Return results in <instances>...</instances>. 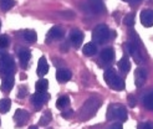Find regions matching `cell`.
<instances>
[{
	"label": "cell",
	"instance_id": "obj_33",
	"mask_svg": "<svg viewBox=\"0 0 153 129\" xmlns=\"http://www.w3.org/2000/svg\"><path fill=\"white\" fill-rule=\"evenodd\" d=\"M62 14V18H67V19H74V13L72 11H65V13H61Z\"/></svg>",
	"mask_w": 153,
	"mask_h": 129
},
{
	"label": "cell",
	"instance_id": "obj_12",
	"mask_svg": "<svg viewBox=\"0 0 153 129\" xmlns=\"http://www.w3.org/2000/svg\"><path fill=\"white\" fill-rule=\"evenodd\" d=\"M114 58V51L112 47H106L101 51V55H100V60L101 62H105V63H110L113 61Z\"/></svg>",
	"mask_w": 153,
	"mask_h": 129
},
{
	"label": "cell",
	"instance_id": "obj_22",
	"mask_svg": "<svg viewBox=\"0 0 153 129\" xmlns=\"http://www.w3.org/2000/svg\"><path fill=\"white\" fill-rule=\"evenodd\" d=\"M35 88H36V92H46L48 88H49V81L44 80V78L39 80L36 82Z\"/></svg>",
	"mask_w": 153,
	"mask_h": 129
},
{
	"label": "cell",
	"instance_id": "obj_20",
	"mask_svg": "<svg viewBox=\"0 0 153 129\" xmlns=\"http://www.w3.org/2000/svg\"><path fill=\"white\" fill-rule=\"evenodd\" d=\"M68 105H70V98H68L67 96L60 97L56 101V108L60 109V111H64V109L68 108Z\"/></svg>",
	"mask_w": 153,
	"mask_h": 129
},
{
	"label": "cell",
	"instance_id": "obj_40",
	"mask_svg": "<svg viewBox=\"0 0 153 129\" xmlns=\"http://www.w3.org/2000/svg\"><path fill=\"white\" fill-rule=\"evenodd\" d=\"M49 129H52V128H49Z\"/></svg>",
	"mask_w": 153,
	"mask_h": 129
},
{
	"label": "cell",
	"instance_id": "obj_21",
	"mask_svg": "<svg viewBox=\"0 0 153 129\" xmlns=\"http://www.w3.org/2000/svg\"><path fill=\"white\" fill-rule=\"evenodd\" d=\"M22 39L27 42H35L37 39L36 31H34V30H24L22 31Z\"/></svg>",
	"mask_w": 153,
	"mask_h": 129
},
{
	"label": "cell",
	"instance_id": "obj_2",
	"mask_svg": "<svg viewBox=\"0 0 153 129\" xmlns=\"http://www.w3.org/2000/svg\"><path fill=\"white\" fill-rule=\"evenodd\" d=\"M107 120H117V122H126L127 120V109L125 105L118 103H111L106 113Z\"/></svg>",
	"mask_w": 153,
	"mask_h": 129
},
{
	"label": "cell",
	"instance_id": "obj_14",
	"mask_svg": "<svg viewBox=\"0 0 153 129\" xmlns=\"http://www.w3.org/2000/svg\"><path fill=\"white\" fill-rule=\"evenodd\" d=\"M71 72L66 70V68H60V70H57L56 72V80L60 82V83H65L67 81L71 80Z\"/></svg>",
	"mask_w": 153,
	"mask_h": 129
},
{
	"label": "cell",
	"instance_id": "obj_19",
	"mask_svg": "<svg viewBox=\"0 0 153 129\" xmlns=\"http://www.w3.org/2000/svg\"><path fill=\"white\" fill-rule=\"evenodd\" d=\"M82 51H83V54H85L86 56H88V57L94 56V55L97 54V46L94 42H88V43H86L85 46H83Z\"/></svg>",
	"mask_w": 153,
	"mask_h": 129
},
{
	"label": "cell",
	"instance_id": "obj_9",
	"mask_svg": "<svg viewBox=\"0 0 153 129\" xmlns=\"http://www.w3.org/2000/svg\"><path fill=\"white\" fill-rule=\"evenodd\" d=\"M82 41H83V34L82 31L77 29H74L72 31L70 32V42L72 43V46L79 49L81 45H82Z\"/></svg>",
	"mask_w": 153,
	"mask_h": 129
},
{
	"label": "cell",
	"instance_id": "obj_1",
	"mask_svg": "<svg viewBox=\"0 0 153 129\" xmlns=\"http://www.w3.org/2000/svg\"><path fill=\"white\" fill-rule=\"evenodd\" d=\"M101 100L98 97H91L88 98V100L83 103V105L81 107L80 112H79V117L81 120H88L91 119L95 114H96V112L100 109L101 107Z\"/></svg>",
	"mask_w": 153,
	"mask_h": 129
},
{
	"label": "cell",
	"instance_id": "obj_24",
	"mask_svg": "<svg viewBox=\"0 0 153 129\" xmlns=\"http://www.w3.org/2000/svg\"><path fill=\"white\" fill-rule=\"evenodd\" d=\"M11 107V101L9 98H3L0 100V113H7Z\"/></svg>",
	"mask_w": 153,
	"mask_h": 129
},
{
	"label": "cell",
	"instance_id": "obj_34",
	"mask_svg": "<svg viewBox=\"0 0 153 129\" xmlns=\"http://www.w3.org/2000/svg\"><path fill=\"white\" fill-rule=\"evenodd\" d=\"M60 50H61V52H67V51H68V43H67V42L61 43Z\"/></svg>",
	"mask_w": 153,
	"mask_h": 129
},
{
	"label": "cell",
	"instance_id": "obj_5",
	"mask_svg": "<svg viewBox=\"0 0 153 129\" xmlns=\"http://www.w3.org/2000/svg\"><path fill=\"white\" fill-rule=\"evenodd\" d=\"M15 71V62L10 55L3 54L0 56V77H6V76L14 74Z\"/></svg>",
	"mask_w": 153,
	"mask_h": 129
},
{
	"label": "cell",
	"instance_id": "obj_7",
	"mask_svg": "<svg viewBox=\"0 0 153 129\" xmlns=\"http://www.w3.org/2000/svg\"><path fill=\"white\" fill-rule=\"evenodd\" d=\"M65 36V31L60 26H52L49 32L46 34V37H45V42L46 43H51L53 41H59Z\"/></svg>",
	"mask_w": 153,
	"mask_h": 129
},
{
	"label": "cell",
	"instance_id": "obj_6",
	"mask_svg": "<svg viewBox=\"0 0 153 129\" xmlns=\"http://www.w3.org/2000/svg\"><path fill=\"white\" fill-rule=\"evenodd\" d=\"M50 100V96L48 92H35L31 96V103L36 111L42 108V105Z\"/></svg>",
	"mask_w": 153,
	"mask_h": 129
},
{
	"label": "cell",
	"instance_id": "obj_25",
	"mask_svg": "<svg viewBox=\"0 0 153 129\" xmlns=\"http://www.w3.org/2000/svg\"><path fill=\"white\" fill-rule=\"evenodd\" d=\"M51 119H52L51 112H50V111H46V112H45L44 114L41 116V118H40V120H39V125H41V127L48 125V124L51 122Z\"/></svg>",
	"mask_w": 153,
	"mask_h": 129
},
{
	"label": "cell",
	"instance_id": "obj_13",
	"mask_svg": "<svg viewBox=\"0 0 153 129\" xmlns=\"http://www.w3.org/2000/svg\"><path fill=\"white\" fill-rule=\"evenodd\" d=\"M49 71V65H48V61H46V57H40L39 58V62H37V76H45Z\"/></svg>",
	"mask_w": 153,
	"mask_h": 129
},
{
	"label": "cell",
	"instance_id": "obj_23",
	"mask_svg": "<svg viewBox=\"0 0 153 129\" xmlns=\"http://www.w3.org/2000/svg\"><path fill=\"white\" fill-rule=\"evenodd\" d=\"M142 102H143V105L147 109L153 111V92H149V93H147L146 96H144Z\"/></svg>",
	"mask_w": 153,
	"mask_h": 129
},
{
	"label": "cell",
	"instance_id": "obj_37",
	"mask_svg": "<svg viewBox=\"0 0 153 129\" xmlns=\"http://www.w3.org/2000/svg\"><path fill=\"white\" fill-rule=\"evenodd\" d=\"M29 129H37V127H35V125H31V127H29Z\"/></svg>",
	"mask_w": 153,
	"mask_h": 129
},
{
	"label": "cell",
	"instance_id": "obj_4",
	"mask_svg": "<svg viewBox=\"0 0 153 129\" xmlns=\"http://www.w3.org/2000/svg\"><path fill=\"white\" fill-rule=\"evenodd\" d=\"M110 39H111V30L106 24H100L92 30V40L97 45H103Z\"/></svg>",
	"mask_w": 153,
	"mask_h": 129
},
{
	"label": "cell",
	"instance_id": "obj_18",
	"mask_svg": "<svg viewBox=\"0 0 153 129\" xmlns=\"http://www.w3.org/2000/svg\"><path fill=\"white\" fill-rule=\"evenodd\" d=\"M88 5L95 13H101L105 10V5L102 0H88Z\"/></svg>",
	"mask_w": 153,
	"mask_h": 129
},
{
	"label": "cell",
	"instance_id": "obj_11",
	"mask_svg": "<svg viewBox=\"0 0 153 129\" xmlns=\"http://www.w3.org/2000/svg\"><path fill=\"white\" fill-rule=\"evenodd\" d=\"M27 119H29V113L26 111L16 109V112H15V114H14V120H15V123H16L18 127L24 125L27 122Z\"/></svg>",
	"mask_w": 153,
	"mask_h": 129
},
{
	"label": "cell",
	"instance_id": "obj_27",
	"mask_svg": "<svg viewBox=\"0 0 153 129\" xmlns=\"http://www.w3.org/2000/svg\"><path fill=\"white\" fill-rule=\"evenodd\" d=\"M123 24L128 27H132L134 25V15L133 14H127L123 18Z\"/></svg>",
	"mask_w": 153,
	"mask_h": 129
},
{
	"label": "cell",
	"instance_id": "obj_35",
	"mask_svg": "<svg viewBox=\"0 0 153 129\" xmlns=\"http://www.w3.org/2000/svg\"><path fill=\"white\" fill-rule=\"evenodd\" d=\"M108 129H123V127H122V124H121V123H116V124L111 125Z\"/></svg>",
	"mask_w": 153,
	"mask_h": 129
},
{
	"label": "cell",
	"instance_id": "obj_39",
	"mask_svg": "<svg viewBox=\"0 0 153 129\" xmlns=\"http://www.w3.org/2000/svg\"><path fill=\"white\" fill-rule=\"evenodd\" d=\"M122 1H128V0H122Z\"/></svg>",
	"mask_w": 153,
	"mask_h": 129
},
{
	"label": "cell",
	"instance_id": "obj_3",
	"mask_svg": "<svg viewBox=\"0 0 153 129\" xmlns=\"http://www.w3.org/2000/svg\"><path fill=\"white\" fill-rule=\"evenodd\" d=\"M103 78H105L107 85L110 86V88H112L113 91H122L125 88V81L120 77V76L117 74V72H116V70L112 68V67L107 68V70L105 71Z\"/></svg>",
	"mask_w": 153,
	"mask_h": 129
},
{
	"label": "cell",
	"instance_id": "obj_15",
	"mask_svg": "<svg viewBox=\"0 0 153 129\" xmlns=\"http://www.w3.org/2000/svg\"><path fill=\"white\" fill-rule=\"evenodd\" d=\"M18 56H19V61H20L21 66L25 68L27 66L29 61H30V58H31V52H30L29 50H26V49H22V50L19 51Z\"/></svg>",
	"mask_w": 153,
	"mask_h": 129
},
{
	"label": "cell",
	"instance_id": "obj_26",
	"mask_svg": "<svg viewBox=\"0 0 153 129\" xmlns=\"http://www.w3.org/2000/svg\"><path fill=\"white\" fill-rule=\"evenodd\" d=\"M14 5H15L14 0H0V10H3V11L10 10Z\"/></svg>",
	"mask_w": 153,
	"mask_h": 129
},
{
	"label": "cell",
	"instance_id": "obj_10",
	"mask_svg": "<svg viewBox=\"0 0 153 129\" xmlns=\"http://www.w3.org/2000/svg\"><path fill=\"white\" fill-rule=\"evenodd\" d=\"M141 22L143 26L151 27L153 25V10L152 9H144L141 13Z\"/></svg>",
	"mask_w": 153,
	"mask_h": 129
},
{
	"label": "cell",
	"instance_id": "obj_30",
	"mask_svg": "<svg viewBox=\"0 0 153 129\" xmlns=\"http://www.w3.org/2000/svg\"><path fill=\"white\" fill-rule=\"evenodd\" d=\"M137 129H153V122H143L140 123Z\"/></svg>",
	"mask_w": 153,
	"mask_h": 129
},
{
	"label": "cell",
	"instance_id": "obj_31",
	"mask_svg": "<svg viewBox=\"0 0 153 129\" xmlns=\"http://www.w3.org/2000/svg\"><path fill=\"white\" fill-rule=\"evenodd\" d=\"M26 94H27V87L21 86V87L19 88L18 97H19V98H25V97H26Z\"/></svg>",
	"mask_w": 153,
	"mask_h": 129
},
{
	"label": "cell",
	"instance_id": "obj_29",
	"mask_svg": "<svg viewBox=\"0 0 153 129\" xmlns=\"http://www.w3.org/2000/svg\"><path fill=\"white\" fill-rule=\"evenodd\" d=\"M127 101H128V105H129L131 108H134V107H136V104H137V100H136V97H134L133 94H128Z\"/></svg>",
	"mask_w": 153,
	"mask_h": 129
},
{
	"label": "cell",
	"instance_id": "obj_36",
	"mask_svg": "<svg viewBox=\"0 0 153 129\" xmlns=\"http://www.w3.org/2000/svg\"><path fill=\"white\" fill-rule=\"evenodd\" d=\"M141 1H143V0H129V3H131L132 6H134L136 4H140Z\"/></svg>",
	"mask_w": 153,
	"mask_h": 129
},
{
	"label": "cell",
	"instance_id": "obj_16",
	"mask_svg": "<svg viewBox=\"0 0 153 129\" xmlns=\"http://www.w3.org/2000/svg\"><path fill=\"white\" fill-rule=\"evenodd\" d=\"M14 81H15L14 74L6 76V77L3 78V82H1V91L3 92H5V93L10 92V91L13 89V87H14Z\"/></svg>",
	"mask_w": 153,
	"mask_h": 129
},
{
	"label": "cell",
	"instance_id": "obj_32",
	"mask_svg": "<svg viewBox=\"0 0 153 129\" xmlns=\"http://www.w3.org/2000/svg\"><path fill=\"white\" fill-rule=\"evenodd\" d=\"M72 116H74L72 109H67V111L62 112V118H65V119H70V118H72Z\"/></svg>",
	"mask_w": 153,
	"mask_h": 129
},
{
	"label": "cell",
	"instance_id": "obj_8",
	"mask_svg": "<svg viewBox=\"0 0 153 129\" xmlns=\"http://www.w3.org/2000/svg\"><path fill=\"white\" fill-rule=\"evenodd\" d=\"M147 80V71L146 68L143 67H138L136 68L134 71V83L137 87H142L144 85V82Z\"/></svg>",
	"mask_w": 153,
	"mask_h": 129
},
{
	"label": "cell",
	"instance_id": "obj_17",
	"mask_svg": "<svg viewBox=\"0 0 153 129\" xmlns=\"http://www.w3.org/2000/svg\"><path fill=\"white\" fill-rule=\"evenodd\" d=\"M118 68H120V71L121 72H123V73H127L129 70H131V62H129V58L127 56H123L122 57L118 63H117Z\"/></svg>",
	"mask_w": 153,
	"mask_h": 129
},
{
	"label": "cell",
	"instance_id": "obj_28",
	"mask_svg": "<svg viewBox=\"0 0 153 129\" xmlns=\"http://www.w3.org/2000/svg\"><path fill=\"white\" fill-rule=\"evenodd\" d=\"M9 45H10L9 36H6V35H0V47L5 49V47L9 46Z\"/></svg>",
	"mask_w": 153,
	"mask_h": 129
},
{
	"label": "cell",
	"instance_id": "obj_38",
	"mask_svg": "<svg viewBox=\"0 0 153 129\" xmlns=\"http://www.w3.org/2000/svg\"><path fill=\"white\" fill-rule=\"evenodd\" d=\"M0 29H1V21H0Z\"/></svg>",
	"mask_w": 153,
	"mask_h": 129
}]
</instances>
